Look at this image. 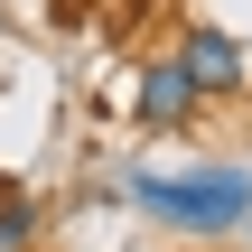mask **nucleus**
Segmentation results:
<instances>
[{"label": "nucleus", "instance_id": "nucleus-1", "mask_svg": "<svg viewBox=\"0 0 252 252\" xmlns=\"http://www.w3.org/2000/svg\"><path fill=\"white\" fill-rule=\"evenodd\" d=\"M150 215L187 224V234H215V224H243L252 215V178L243 168H196V178H140L131 187Z\"/></svg>", "mask_w": 252, "mask_h": 252}, {"label": "nucleus", "instance_id": "nucleus-2", "mask_svg": "<svg viewBox=\"0 0 252 252\" xmlns=\"http://www.w3.org/2000/svg\"><path fill=\"white\" fill-rule=\"evenodd\" d=\"M196 103H206V94H196V75H187L178 56L140 75V122H150V131H187V122H196Z\"/></svg>", "mask_w": 252, "mask_h": 252}, {"label": "nucleus", "instance_id": "nucleus-3", "mask_svg": "<svg viewBox=\"0 0 252 252\" xmlns=\"http://www.w3.org/2000/svg\"><path fill=\"white\" fill-rule=\"evenodd\" d=\"M178 65L196 75V94H243V47H234L224 28H187Z\"/></svg>", "mask_w": 252, "mask_h": 252}, {"label": "nucleus", "instance_id": "nucleus-4", "mask_svg": "<svg viewBox=\"0 0 252 252\" xmlns=\"http://www.w3.org/2000/svg\"><path fill=\"white\" fill-rule=\"evenodd\" d=\"M0 252H37V206H28V196L0 206Z\"/></svg>", "mask_w": 252, "mask_h": 252}, {"label": "nucleus", "instance_id": "nucleus-5", "mask_svg": "<svg viewBox=\"0 0 252 252\" xmlns=\"http://www.w3.org/2000/svg\"><path fill=\"white\" fill-rule=\"evenodd\" d=\"M243 224H252V215H243Z\"/></svg>", "mask_w": 252, "mask_h": 252}]
</instances>
